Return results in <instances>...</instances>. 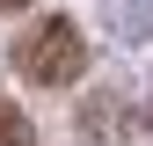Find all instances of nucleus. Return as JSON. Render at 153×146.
Returning a JSON list of instances; mask_svg holds the SVG:
<instances>
[{
    "instance_id": "f257e3e1",
    "label": "nucleus",
    "mask_w": 153,
    "mask_h": 146,
    "mask_svg": "<svg viewBox=\"0 0 153 146\" xmlns=\"http://www.w3.org/2000/svg\"><path fill=\"white\" fill-rule=\"evenodd\" d=\"M15 66H22L36 88H73L88 73V36L73 29L66 15H36L22 29V44H15Z\"/></svg>"
},
{
    "instance_id": "f03ea898",
    "label": "nucleus",
    "mask_w": 153,
    "mask_h": 146,
    "mask_svg": "<svg viewBox=\"0 0 153 146\" xmlns=\"http://www.w3.org/2000/svg\"><path fill=\"white\" fill-rule=\"evenodd\" d=\"M80 139H88V146H124V132H117V102H109V95H95V102L80 110Z\"/></svg>"
},
{
    "instance_id": "7ed1b4c3",
    "label": "nucleus",
    "mask_w": 153,
    "mask_h": 146,
    "mask_svg": "<svg viewBox=\"0 0 153 146\" xmlns=\"http://www.w3.org/2000/svg\"><path fill=\"white\" fill-rule=\"evenodd\" d=\"M0 146H36V124H29L15 102H0Z\"/></svg>"
},
{
    "instance_id": "20e7f679",
    "label": "nucleus",
    "mask_w": 153,
    "mask_h": 146,
    "mask_svg": "<svg viewBox=\"0 0 153 146\" xmlns=\"http://www.w3.org/2000/svg\"><path fill=\"white\" fill-rule=\"evenodd\" d=\"M15 7H36V0H0V15H15Z\"/></svg>"
}]
</instances>
